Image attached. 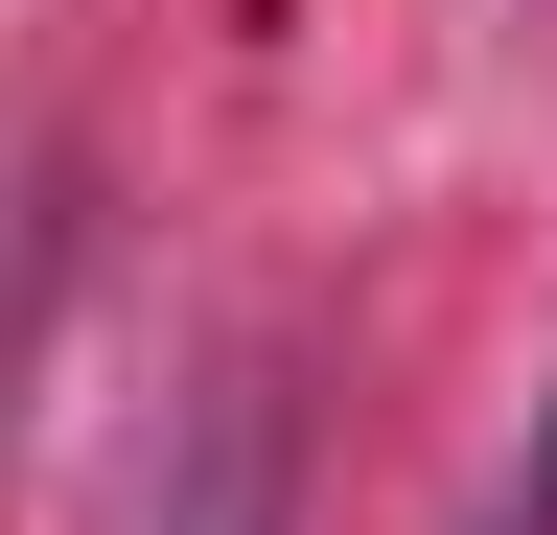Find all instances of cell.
<instances>
[{"mask_svg":"<svg viewBox=\"0 0 557 535\" xmlns=\"http://www.w3.org/2000/svg\"><path fill=\"white\" fill-rule=\"evenodd\" d=\"M139 535H302V396H278V350H233V373H186V396H163Z\"/></svg>","mask_w":557,"mask_h":535,"instance_id":"1","label":"cell"},{"mask_svg":"<svg viewBox=\"0 0 557 535\" xmlns=\"http://www.w3.org/2000/svg\"><path fill=\"white\" fill-rule=\"evenodd\" d=\"M487 535H557V442H534V465H511V489H487Z\"/></svg>","mask_w":557,"mask_h":535,"instance_id":"2","label":"cell"}]
</instances>
